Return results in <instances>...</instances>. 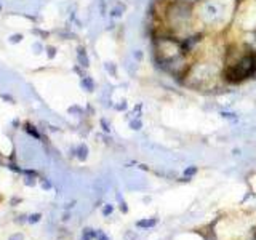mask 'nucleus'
Segmentation results:
<instances>
[{
	"mask_svg": "<svg viewBox=\"0 0 256 240\" xmlns=\"http://www.w3.org/2000/svg\"><path fill=\"white\" fill-rule=\"evenodd\" d=\"M255 71H256V56L255 54H247L237 64L229 67L226 77L231 82H240L243 78H247L248 75H251Z\"/></svg>",
	"mask_w": 256,
	"mask_h": 240,
	"instance_id": "nucleus-1",
	"label": "nucleus"
},
{
	"mask_svg": "<svg viewBox=\"0 0 256 240\" xmlns=\"http://www.w3.org/2000/svg\"><path fill=\"white\" fill-rule=\"evenodd\" d=\"M78 61H80V64L83 67H87L88 66V58H87V53H85V50L83 48H78Z\"/></svg>",
	"mask_w": 256,
	"mask_h": 240,
	"instance_id": "nucleus-2",
	"label": "nucleus"
},
{
	"mask_svg": "<svg viewBox=\"0 0 256 240\" xmlns=\"http://www.w3.org/2000/svg\"><path fill=\"white\" fill-rule=\"evenodd\" d=\"M155 222L157 219H144V221H138V226L139 227H152Z\"/></svg>",
	"mask_w": 256,
	"mask_h": 240,
	"instance_id": "nucleus-3",
	"label": "nucleus"
},
{
	"mask_svg": "<svg viewBox=\"0 0 256 240\" xmlns=\"http://www.w3.org/2000/svg\"><path fill=\"white\" fill-rule=\"evenodd\" d=\"M82 85L90 91L93 90V80H91V78H83V80H82Z\"/></svg>",
	"mask_w": 256,
	"mask_h": 240,
	"instance_id": "nucleus-4",
	"label": "nucleus"
},
{
	"mask_svg": "<svg viewBox=\"0 0 256 240\" xmlns=\"http://www.w3.org/2000/svg\"><path fill=\"white\" fill-rule=\"evenodd\" d=\"M78 157H80L82 160L87 157V147H85V146H80V149H78Z\"/></svg>",
	"mask_w": 256,
	"mask_h": 240,
	"instance_id": "nucleus-5",
	"label": "nucleus"
},
{
	"mask_svg": "<svg viewBox=\"0 0 256 240\" xmlns=\"http://www.w3.org/2000/svg\"><path fill=\"white\" fill-rule=\"evenodd\" d=\"M195 171H197V168H195V167H190V168H187V170L184 171V174H186V176L189 178V176H192V174L195 173Z\"/></svg>",
	"mask_w": 256,
	"mask_h": 240,
	"instance_id": "nucleus-6",
	"label": "nucleus"
},
{
	"mask_svg": "<svg viewBox=\"0 0 256 240\" xmlns=\"http://www.w3.org/2000/svg\"><path fill=\"white\" fill-rule=\"evenodd\" d=\"M91 229H85V235H83V240H88L91 237H95V232H90Z\"/></svg>",
	"mask_w": 256,
	"mask_h": 240,
	"instance_id": "nucleus-7",
	"label": "nucleus"
},
{
	"mask_svg": "<svg viewBox=\"0 0 256 240\" xmlns=\"http://www.w3.org/2000/svg\"><path fill=\"white\" fill-rule=\"evenodd\" d=\"M21 39H23V35H19V34H16V35H11V37H10V42H15V43H18V42H21Z\"/></svg>",
	"mask_w": 256,
	"mask_h": 240,
	"instance_id": "nucleus-8",
	"label": "nucleus"
},
{
	"mask_svg": "<svg viewBox=\"0 0 256 240\" xmlns=\"http://www.w3.org/2000/svg\"><path fill=\"white\" fill-rule=\"evenodd\" d=\"M102 213H104V215H111V213H112V207H111V205H107V207H104V210H102Z\"/></svg>",
	"mask_w": 256,
	"mask_h": 240,
	"instance_id": "nucleus-9",
	"label": "nucleus"
},
{
	"mask_svg": "<svg viewBox=\"0 0 256 240\" xmlns=\"http://www.w3.org/2000/svg\"><path fill=\"white\" fill-rule=\"evenodd\" d=\"M39 219H40V215H32V216L29 218V221H30V222H37Z\"/></svg>",
	"mask_w": 256,
	"mask_h": 240,
	"instance_id": "nucleus-10",
	"label": "nucleus"
},
{
	"mask_svg": "<svg viewBox=\"0 0 256 240\" xmlns=\"http://www.w3.org/2000/svg\"><path fill=\"white\" fill-rule=\"evenodd\" d=\"M10 240H23V235H19V234H16V235H13Z\"/></svg>",
	"mask_w": 256,
	"mask_h": 240,
	"instance_id": "nucleus-11",
	"label": "nucleus"
},
{
	"mask_svg": "<svg viewBox=\"0 0 256 240\" xmlns=\"http://www.w3.org/2000/svg\"><path fill=\"white\" fill-rule=\"evenodd\" d=\"M48 56H50V58L54 56V48H48Z\"/></svg>",
	"mask_w": 256,
	"mask_h": 240,
	"instance_id": "nucleus-12",
	"label": "nucleus"
}]
</instances>
